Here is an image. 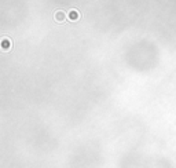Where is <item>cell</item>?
<instances>
[{
    "label": "cell",
    "mask_w": 176,
    "mask_h": 168,
    "mask_svg": "<svg viewBox=\"0 0 176 168\" xmlns=\"http://www.w3.org/2000/svg\"><path fill=\"white\" fill-rule=\"evenodd\" d=\"M0 45H2V50H3V51H10V50L13 48V42H11V39H8V37H3L2 42H0Z\"/></svg>",
    "instance_id": "cell-2"
},
{
    "label": "cell",
    "mask_w": 176,
    "mask_h": 168,
    "mask_svg": "<svg viewBox=\"0 0 176 168\" xmlns=\"http://www.w3.org/2000/svg\"><path fill=\"white\" fill-rule=\"evenodd\" d=\"M68 20L72 21V22H76V21H78V20H80V11L74 10V8L69 10L68 11Z\"/></svg>",
    "instance_id": "cell-3"
},
{
    "label": "cell",
    "mask_w": 176,
    "mask_h": 168,
    "mask_svg": "<svg viewBox=\"0 0 176 168\" xmlns=\"http://www.w3.org/2000/svg\"><path fill=\"white\" fill-rule=\"evenodd\" d=\"M66 18H68V14H66L63 10H56L55 13H54V20H55V22H58V23L65 22Z\"/></svg>",
    "instance_id": "cell-1"
}]
</instances>
